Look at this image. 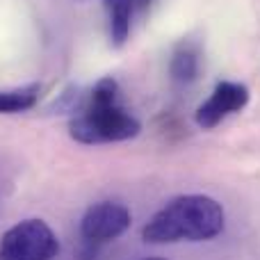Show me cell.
Listing matches in <instances>:
<instances>
[{
  "label": "cell",
  "mask_w": 260,
  "mask_h": 260,
  "mask_svg": "<svg viewBox=\"0 0 260 260\" xmlns=\"http://www.w3.org/2000/svg\"><path fill=\"white\" fill-rule=\"evenodd\" d=\"M226 215L217 199L206 194H183L155 212L144 226L142 238L148 244L206 242L224 231Z\"/></svg>",
  "instance_id": "cell-1"
},
{
  "label": "cell",
  "mask_w": 260,
  "mask_h": 260,
  "mask_svg": "<svg viewBox=\"0 0 260 260\" xmlns=\"http://www.w3.org/2000/svg\"><path fill=\"white\" fill-rule=\"evenodd\" d=\"M148 260H162V258H148Z\"/></svg>",
  "instance_id": "cell-10"
},
{
  "label": "cell",
  "mask_w": 260,
  "mask_h": 260,
  "mask_svg": "<svg viewBox=\"0 0 260 260\" xmlns=\"http://www.w3.org/2000/svg\"><path fill=\"white\" fill-rule=\"evenodd\" d=\"M39 85L16 87V89H0V114H16L32 110L39 101Z\"/></svg>",
  "instance_id": "cell-8"
},
{
  "label": "cell",
  "mask_w": 260,
  "mask_h": 260,
  "mask_svg": "<svg viewBox=\"0 0 260 260\" xmlns=\"http://www.w3.org/2000/svg\"><path fill=\"white\" fill-rule=\"evenodd\" d=\"M105 12L110 21V39L114 46H123L130 37V25H133V0H105Z\"/></svg>",
  "instance_id": "cell-7"
},
{
  "label": "cell",
  "mask_w": 260,
  "mask_h": 260,
  "mask_svg": "<svg viewBox=\"0 0 260 260\" xmlns=\"http://www.w3.org/2000/svg\"><path fill=\"white\" fill-rule=\"evenodd\" d=\"M199 69H201V50H199V46L192 44V41H183L171 55L169 62L171 80L178 87H187L199 78Z\"/></svg>",
  "instance_id": "cell-6"
},
{
  "label": "cell",
  "mask_w": 260,
  "mask_h": 260,
  "mask_svg": "<svg viewBox=\"0 0 260 260\" xmlns=\"http://www.w3.org/2000/svg\"><path fill=\"white\" fill-rule=\"evenodd\" d=\"M142 123L121 105V89L114 78L99 80L73 114L69 135L80 144H114L139 135Z\"/></svg>",
  "instance_id": "cell-2"
},
{
  "label": "cell",
  "mask_w": 260,
  "mask_h": 260,
  "mask_svg": "<svg viewBox=\"0 0 260 260\" xmlns=\"http://www.w3.org/2000/svg\"><path fill=\"white\" fill-rule=\"evenodd\" d=\"M249 103V89L242 82H233V80H221L215 85L210 99L203 101L199 105L197 114V126L203 130H210L215 126H219L226 117L244 110Z\"/></svg>",
  "instance_id": "cell-5"
},
{
  "label": "cell",
  "mask_w": 260,
  "mask_h": 260,
  "mask_svg": "<svg viewBox=\"0 0 260 260\" xmlns=\"http://www.w3.org/2000/svg\"><path fill=\"white\" fill-rule=\"evenodd\" d=\"M133 215L123 203L114 201H101L87 208V212L80 219V233L87 242L101 244L117 240L130 229Z\"/></svg>",
  "instance_id": "cell-4"
},
{
  "label": "cell",
  "mask_w": 260,
  "mask_h": 260,
  "mask_svg": "<svg viewBox=\"0 0 260 260\" xmlns=\"http://www.w3.org/2000/svg\"><path fill=\"white\" fill-rule=\"evenodd\" d=\"M59 240L44 219H23L0 238V260H53Z\"/></svg>",
  "instance_id": "cell-3"
},
{
  "label": "cell",
  "mask_w": 260,
  "mask_h": 260,
  "mask_svg": "<svg viewBox=\"0 0 260 260\" xmlns=\"http://www.w3.org/2000/svg\"><path fill=\"white\" fill-rule=\"evenodd\" d=\"M151 3L153 0H133V7H135V12H142V9H146Z\"/></svg>",
  "instance_id": "cell-9"
}]
</instances>
